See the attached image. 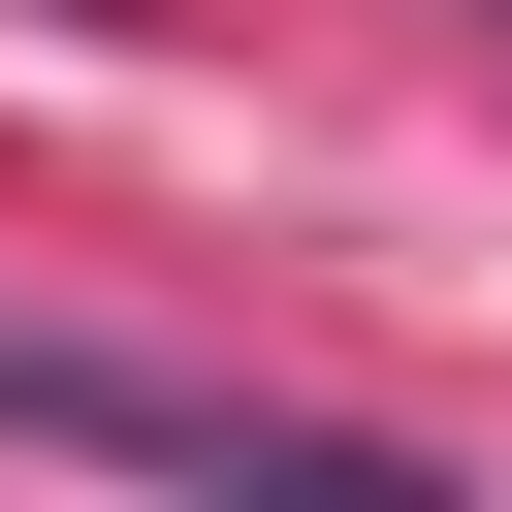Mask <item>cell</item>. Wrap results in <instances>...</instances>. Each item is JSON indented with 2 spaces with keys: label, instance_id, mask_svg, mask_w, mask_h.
Returning a JSON list of instances; mask_svg holds the SVG:
<instances>
[{
  "label": "cell",
  "instance_id": "obj_1",
  "mask_svg": "<svg viewBox=\"0 0 512 512\" xmlns=\"http://www.w3.org/2000/svg\"><path fill=\"white\" fill-rule=\"evenodd\" d=\"M0 480H320V512H416L448 448H384V416H320V384L96 352V320H0Z\"/></svg>",
  "mask_w": 512,
  "mask_h": 512
}]
</instances>
